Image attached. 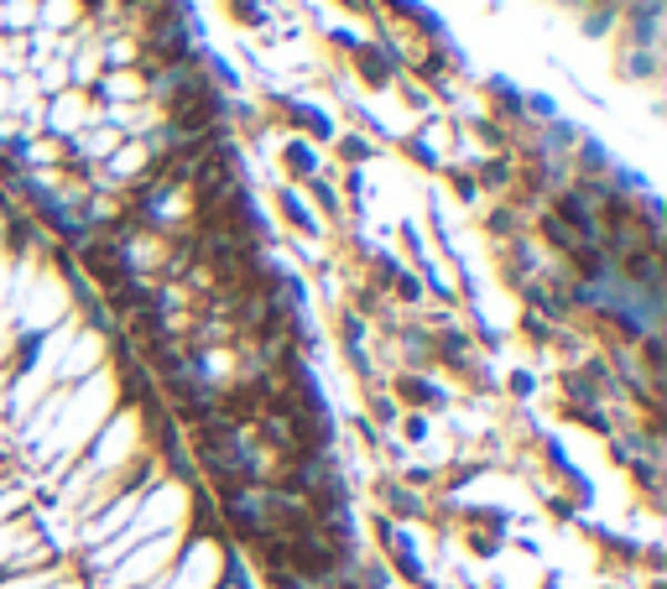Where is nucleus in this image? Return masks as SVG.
Instances as JSON below:
<instances>
[{
    "instance_id": "1",
    "label": "nucleus",
    "mask_w": 667,
    "mask_h": 589,
    "mask_svg": "<svg viewBox=\"0 0 667 589\" xmlns=\"http://www.w3.org/2000/svg\"><path fill=\"white\" fill-rule=\"evenodd\" d=\"M84 266L104 282V293H110V287H120V282L131 277L125 245H115V241H89V245H84Z\"/></svg>"
},
{
    "instance_id": "2",
    "label": "nucleus",
    "mask_w": 667,
    "mask_h": 589,
    "mask_svg": "<svg viewBox=\"0 0 667 589\" xmlns=\"http://www.w3.org/2000/svg\"><path fill=\"white\" fill-rule=\"evenodd\" d=\"M396 392H402V402H417V407H438V402H444V392H433V386L417 382V376H402Z\"/></svg>"
},
{
    "instance_id": "3",
    "label": "nucleus",
    "mask_w": 667,
    "mask_h": 589,
    "mask_svg": "<svg viewBox=\"0 0 667 589\" xmlns=\"http://www.w3.org/2000/svg\"><path fill=\"white\" fill-rule=\"evenodd\" d=\"M360 73H365V79H376V84H386V79H392V63H386V52L360 48Z\"/></svg>"
},
{
    "instance_id": "4",
    "label": "nucleus",
    "mask_w": 667,
    "mask_h": 589,
    "mask_svg": "<svg viewBox=\"0 0 667 589\" xmlns=\"http://www.w3.org/2000/svg\"><path fill=\"white\" fill-rule=\"evenodd\" d=\"M266 589H309L297 573H287V569H266Z\"/></svg>"
},
{
    "instance_id": "5",
    "label": "nucleus",
    "mask_w": 667,
    "mask_h": 589,
    "mask_svg": "<svg viewBox=\"0 0 667 589\" xmlns=\"http://www.w3.org/2000/svg\"><path fill=\"white\" fill-rule=\"evenodd\" d=\"M287 162H292V167H297V173H313V156L303 152V146H292V152H287Z\"/></svg>"
}]
</instances>
